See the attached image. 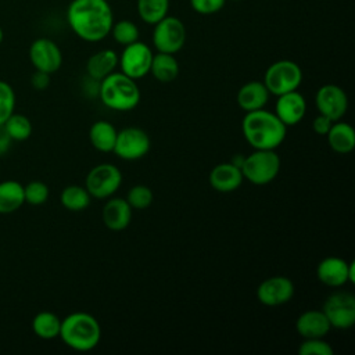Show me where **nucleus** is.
Listing matches in <instances>:
<instances>
[{
    "instance_id": "f257e3e1",
    "label": "nucleus",
    "mask_w": 355,
    "mask_h": 355,
    "mask_svg": "<svg viewBox=\"0 0 355 355\" xmlns=\"http://www.w3.org/2000/svg\"><path fill=\"white\" fill-rule=\"evenodd\" d=\"M72 32L85 42L105 39L114 24V12L107 0H72L67 10Z\"/></svg>"
},
{
    "instance_id": "f03ea898",
    "label": "nucleus",
    "mask_w": 355,
    "mask_h": 355,
    "mask_svg": "<svg viewBox=\"0 0 355 355\" xmlns=\"http://www.w3.org/2000/svg\"><path fill=\"white\" fill-rule=\"evenodd\" d=\"M241 132L254 150H276L287 136V126L265 108L245 112Z\"/></svg>"
},
{
    "instance_id": "7ed1b4c3",
    "label": "nucleus",
    "mask_w": 355,
    "mask_h": 355,
    "mask_svg": "<svg viewBox=\"0 0 355 355\" xmlns=\"http://www.w3.org/2000/svg\"><path fill=\"white\" fill-rule=\"evenodd\" d=\"M58 337L67 347L79 352H87L100 344L101 326L98 320L87 312H72L61 320Z\"/></svg>"
},
{
    "instance_id": "20e7f679",
    "label": "nucleus",
    "mask_w": 355,
    "mask_h": 355,
    "mask_svg": "<svg viewBox=\"0 0 355 355\" xmlns=\"http://www.w3.org/2000/svg\"><path fill=\"white\" fill-rule=\"evenodd\" d=\"M98 96L114 111H130L140 103V89L135 79L122 72H112L100 80Z\"/></svg>"
},
{
    "instance_id": "39448f33",
    "label": "nucleus",
    "mask_w": 355,
    "mask_h": 355,
    "mask_svg": "<svg viewBox=\"0 0 355 355\" xmlns=\"http://www.w3.org/2000/svg\"><path fill=\"white\" fill-rule=\"evenodd\" d=\"M280 157L275 150H254L244 157L241 172L245 180L252 184L263 186L273 182L280 172Z\"/></svg>"
},
{
    "instance_id": "423d86ee",
    "label": "nucleus",
    "mask_w": 355,
    "mask_h": 355,
    "mask_svg": "<svg viewBox=\"0 0 355 355\" xmlns=\"http://www.w3.org/2000/svg\"><path fill=\"white\" fill-rule=\"evenodd\" d=\"M262 82L273 96L298 90L302 82V69L291 60H279L266 68Z\"/></svg>"
},
{
    "instance_id": "0eeeda50",
    "label": "nucleus",
    "mask_w": 355,
    "mask_h": 355,
    "mask_svg": "<svg viewBox=\"0 0 355 355\" xmlns=\"http://www.w3.org/2000/svg\"><path fill=\"white\" fill-rule=\"evenodd\" d=\"M122 184V172L114 164H98L93 166L85 179V189L90 197L105 200L112 197Z\"/></svg>"
},
{
    "instance_id": "6e6552de",
    "label": "nucleus",
    "mask_w": 355,
    "mask_h": 355,
    "mask_svg": "<svg viewBox=\"0 0 355 355\" xmlns=\"http://www.w3.org/2000/svg\"><path fill=\"white\" fill-rule=\"evenodd\" d=\"M186 26L176 18L166 15L154 25L153 44L157 51L176 54L186 43Z\"/></svg>"
},
{
    "instance_id": "1a4fd4ad",
    "label": "nucleus",
    "mask_w": 355,
    "mask_h": 355,
    "mask_svg": "<svg viewBox=\"0 0 355 355\" xmlns=\"http://www.w3.org/2000/svg\"><path fill=\"white\" fill-rule=\"evenodd\" d=\"M151 147L150 136L137 126H128L118 130L112 153L125 161H136L147 155Z\"/></svg>"
},
{
    "instance_id": "9d476101",
    "label": "nucleus",
    "mask_w": 355,
    "mask_h": 355,
    "mask_svg": "<svg viewBox=\"0 0 355 355\" xmlns=\"http://www.w3.org/2000/svg\"><path fill=\"white\" fill-rule=\"evenodd\" d=\"M322 311L330 326L334 329L347 330L355 324V297L348 291H336L330 294L326 298Z\"/></svg>"
},
{
    "instance_id": "9b49d317",
    "label": "nucleus",
    "mask_w": 355,
    "mask_h": 355,
    "mask_svg": "<svg viewBox=\"0 0 355 355\" xmlns=\"http://www.w3.org/2000/svg\"><path fill=\"white\" fill-rule=\"evenodd\" d=\"M153 55V50L146 43L137 40L123 46L121 55H118V65L122 73L137 80L150 73Z\"/></svg>"
},
{
    "instance_id": "f8f14e48",
    "label": "nucleus",
    "mask_w": 355,
    "mask_h": 355,
    "mask_svg": "<svg viewBox=\"0 0 355 355\" xmlns=\"http://www.w3.org/2000/svg\"><path fill=\"white\" fill-rule=\"evenodd\" d=\"M316 277L327 287L355 283V262H348L340 257H326L318 263Z\"/></svg>"
},
{
    "instance_id": "ddd939ff",
    "label": "nucleus",
    "mask_w": 355,
    "mask_h": 355,
    "mask_svg": "<svg viewBox=\"0 0 355 355\" xmlns=\"http://www.w3.org/2000/svg\"><path fill=\"white\" fill-rule=\"evenodd\" d=\"M315 105L319 114L326 115L336 122L345 115L348 110V97L344 89L337 85L327 83L318 89L315 94Z\"/></svg>"
},
{
    "instance_id": "4468645a",
    "label": "nucleus",
    "mask_w": 355,
    "mask_h": 355,
    "mask_svg": "<svg viewBox=\"0 0 355 355\" xmlns=\"http://www.w3.org/2000/svg\"><path fill=\"white\" fill-rule=\"evenodd\" d=\"M29 60L36 71L51 75L61 68L62 53L51 39L39 37L29 47Z\"/></svg>"
},
{
    "instance_id": "2eb2a0df",
    "label": "nucleus",
    "mask_w": 355,
    "mask_h": 355,
    "mask_svg": "<svg viewBox=\"0 0 355 355\" xmlns=\"http://www.w3.org/2000/svg\"><path fill=\"white\" fill-rule=\"evenodd\" d=\"M294 283L286 276H270L261 282L257 288V298L262 305L279 306L291 301Z\"/></svg>"
},
{
    "instance_id": "dca6fc26",
    "label": "nucleus",
    "mask_w": 355,
    "mask_h": 355,
    "mask_svg": "<svg viewBox=\"0 0 355 355\" xmlns=\"http://www.w3.org/2000/svg\"><path fill=\"white\" fill-rule=\"evenodd\" d=\"M306 112V101L305 97L298 92L293 90L284 94L277 96L275 114L277 118L288 128L300 123Z\"/></svg>"
},
{
    "instance_id": "f3484780",
    "label": "nucleus",
    "mask_w": 355,
    "mask_h": 355,
    "mask_svg": "<svg viewBox=\"0 0 355 355\" xmlns=\"http://www.w3.org/2000/svg\"><path fill=\"white\" fill-rule=\"evenodd\" d=\"M208 180L214 190L219 193H232L241 186L244 176L240 166L232 162H220L211 169Z\"/></svg>"
},
{
    "instance_id": "a211bd4d",
    "label": "nucleus",
    "mask_w": 355,
    "mask_h": 355,
    "mask_svg": "<svg viewBox=\"0 0 355 355\" xmlns=\"http://www.w3.org/2000/svg\"><path fill=\"white\" fill-rule=\"evenodd\" d=\"M101 218L107 229L112 232H121L126 229L132 220V207L125 198L110 197V200L103 207Z\"/></svg>"
},
{
    "instance_id": "6ab92c4d",
    "label": "nucleus",
    "mask_w": 355,
    "mask_h": 355,
    "mask_svg": "<svg viewBox=\"0 0 355 355\" xmlns=\"http://www.w3.org/2000/svg\"><path fill=\"white\" fill-rule=\"evenodd\" d=\"M331 326L319 309H309L302 312L295 322V330L302 338H324Z\"/></svg>"
},
{
    "instance_id": "aec40b11",
    "label": "nucleus",
    "mask_w": 355,
    "mask_h": 355,
    "mask_svg": "<svg viewBox=\"0 0 355 355\" xmlns=\"http://www.w3.org/2000/svg\"><path fill=\"white\" fill-rule=\"evenodd\" d=\"M269 90L263 85V82L259 80H251L244 83L239 92H237V104L239 107L245 111H255L265 108V105L269 101Z\"/></svg>"
},
{
    "instance_id": "412c9836",
    "label": "nucleus",
    "mask_w": 355,
    "mask_h": 355,
    "mask_svg": "<svg viewBox=\"0 0 355 355\" xmlns=\"http://www.w3.org/2000/svg\"><path fill=\"white\" fill-rule=\"evenodd\" d=\"M118 67V54L111 49H103L92 54L86 62L89 78L100 82Z\"/></svg>"
},
{
    "instance_id": "4be33fe9",
    "label": "nucleus",
    "mask_w": 355,
    "mask_h": 355,
    "mask_svg": "<svg viewBox=\"0 0 355 355\" xmlns=\"http://www.w3.org/2000/svg\"><path fill=\"white\" fill-rule=\"evenodd\" d=\"M326 139L329 147L337 154H348L355 147V130L347 122H333Z\"/></svg>"
},
{
    "instance_id": "5701e85b",
    "label": "nucleus",
    "mask_w": 355,
    "mask_h": 355,
    "mask_svg": "<svg viewBox=\"0 0 355 355\" xmlns=\"http://www.w3.org/2000/svg\"><path fill=\"white\" fill-rule=\"evenodd\" d=\"M118 130L115 126L104 119L96 121L89 129V140L92 146L101 153H111L115 146Z\"/></svg>"
},
{
    "instance_id": "b1692460",
    "label": "nucleus",
    "mask_w": 355,
    "mask_h": 355,
    "mask_svg": "<svg viewBox=\"0 0 355 355\" xmlns=\"http://www.w3.org/2000/svg\"><path fill=\"white\" fill-rule=\"evenodd\" d=\"M25 202L24 186L12 179L0 182V214H12Z\"/></svg>"
},
{
    "instance_id": "393cba45",
    "label": "nucleus",
    "mask_w": 355,
    "mask_h": 355,
    "mask_svg": "<svg viewBox=\"0 0 355 355\" xmlns=\"http://www.w3.org/2000/svg\"><path fill=\"white\" fill-rule=\"evenodd\" d=\"M150 73L162 83L175 80L179 75V62L175 58V54L157 51V54L153 55Z\"/></svg>"
},
{
    "instance_id": "a878e982",
    "label": "nucleus",
    "mask_w": 355,
    "mask_h": 355,
    "mask_svg": "<svg viewBox=\"0 0 355 355\" xmlns=\"http://www.w3.org/2000/svg\"><path fill=\"white\" fill-rule=\"evenodd\" d=\"M60 329H61V319L50 311H42L36 313L32 320L33 333L43 340H53L58 337Z\"/></svg>"
},
{
    "instance_id": "bb28decb",
    "label": "nucleus",
    "mask_w": 355,
    "mask_h": 355,
    "mask_svg": "<svg viewBox=\"0 0 355 355\" xmlns=\"http://www.w3.org/2000/svg\"><path fill=\"white\" fill-rule=\"evenodd\" d=\"M90 194L85 189V186L69 184L62 189L60 194V201L62 207L72 212H79L86 209L90 205Z\"/></svg>"
},
{
    "instance_id": "cd10ccee",
    "label": "nucleus",
    "mask_w": 355,
    "mask_h": 355,
    "mask_svg": "<svg viewBox=\"0 0 355 355\" xmlns=\"http://www.w3.org/2000/svg\"><path fill=\"white\" fill-rule=\"evenodd\" d=\"M140 19L148 25H155L169 11V0H137L136 4Z\"/></svg>"
},
{
    "instance_id": "c85d7f7f",
    "label": "nucleus",
    "mask_w": 355,
    "mask_h": 355,
    "mask_svg": "<svg viewBox=\"0 0 355 355\" xmlns=\"http://www.w3.org/2000/svg\"><path fill=\"white\" fill-rule=\"evenodd\" d=\"M12 141H24L32 135V122L24 114L12 112L3 123Z\"/></svg>"
},
{
    "instance_id": "c756f323",
    "label": "nucleus",
    "mask_w": 355,
    "mask_h": 355,
    "mask_svg": "<svg viewBox=\"0 0 355 355\" xmlns=\"http://www.w3.org/2000/svg\"><path fill=\"white\" fill-rule=\"evenodd\" d=\"M110 33L112 35V39L121 46L135 43L139 40L140 36L137 25L129 19H121L118 22H114Z\"/></svg>"
},
{
    "instance_id": "7c9ffc66",
    "label": "nucleus",
    "mask_w": 355,
    "mask_h": 355,
    "mask_svg": "<svg viewBox=\"0 0 355 355\" xmlns=\"http://www.w3.org/2000/svg\"><path fill=\"white\" fill-rule=\"evenodd\" d=\"M125 200L132 207V209H146L151 205L154 200V194L148 186L136 184L130 187Z\"/></svg>"
},
{
    "instance_id": "2f4dec72",
    "label": "nucleus",
    "mask_w": 355,
    "mask_h": 355,
    "mask_svg": "<svg viewBox=\"0 0 355 355\" xmlns=\"http://www.w3.org/2000/svg\"><path fill=\"white\" fill-rule=\"evenodd\" d=\"M50 194L49 186L40 180H32L26 186H24L25 202L31 205H42L47 201Z\"/></svg>"
},
{
    "instance_id": "473e14b6",
    "label": "nucleus",
    "mask_w": 355,
    "mask_h": 355,
    "mask_svg": "<svg viewBox=\"0 0 355 355\" xmlns=\"http://www.w3.org/2000/svg\"><path fill=\"white\" fill-rule=\"evenodd\" d=\"M15 111V93L10 83L0 80V125Z\"/></svg>"
},
{
    "instance_id": "72a5a7b5",
    "label": "nucleus",
    "mask_w": 355,
    "mask_h": 355,
    "mask_svg": "<svg viewBox=\"0 0 355 355\" xmlns=\"http://www.w3.org/2000/svg\"><path fill=\"white\" fill-rule=\"evenodd\" d=\"M331 345L324 338H304L298 347L300 355H333Z\"/></svg>"
},
{
    "instance_id": "f704fd0d",
    "label": "nucleus",
    "mask_w": 355,
    "mask_h": 355,
    "mask_svg": "<svg viewBox=\"0 0 355 355\" xmlns=\"http://www.w3.org/2000/svg\"><path fill=\"white\" fill-rule=\"evenodd\" d=\"M226 0H190L191 8L201 15H209L220 11Z\"/></svg>"
},
{
    "instance_id": "c9c22d12",
    "label": "nucleus",
    "mask_w": 355,
    "mask_h": 355,
    "mask_svg": "<svg viewBox=\"0 0 355 355\" xmlns=\"http://www.w3.org/2000/svg\"><path fill=\"white\" fill-rule=\"evenodd\" d=\"M331 125H333V121H331L330 118H327L326 115L319 114V115L313 119V122H312V129H313V132H315L316 135H319V136H326L327 132L330 130Z\"/></svg>"
},
{
    "instance_id": "e433bc0d",
    "label": "nucleus",
    "mask_w": 355,
    "mask_h": 355,
    "mask_svg": "<svg viewBox=\"0 0 355 355\" xmlns=\"http://www.w3.org/2000/svg\"><path fill=\"white\" fill-rule=\"evenodd\" d=\"M31 85L36 90H44L50 85V73L42 72V71H35V73L31 78Z\"/></svg>"
},
{
    "instance_id": "4c0bfd02",
    "label": "nucleus",
    "mask_w": 355,
    "mask_h": 355,
    "mask_svg": "<svg viewBox=\"0 0 355 355\" xmlns=\"http://www.w3.org/2000/svg\"><path fill=\"white\" fill-rule=\"evenodd\" d=\"M11 143H12L11 137H10L8 133L6 132L4 126L0 125V157L4 155V154H7V151H8L10 147H11Z\"/></svg>"
},
{
    "instance_id": "58836bf2",
    "label": "nucleus",
    "mask_w": 355,
    "mask_h": 355,
    "mask_svg": "<svg viewBox=\"0 0 355 355\" xmlns=\"http://www.w3.org/2000/svg\"><path fill=\"white\" fill-rule=\"evenodd\" d=\"M3 37H4V33H3V29L0 28V43L3 42Z\"/></svg>"
},
{
    "instance_id": "ea45409f",
    "label": "nucleus",
    "mask_w": 355,
    "mask_h": 355,
    "mask_svg": "<svg viewBox=\"0 0 355 355\" xmlns=\"http://www.w3.org/2000/svg\"><path fill=\"white\" fill-rule=\"evenodd\" d=\"M232 1H239V0H232Z\"/></svg>"
}]
</instances>
